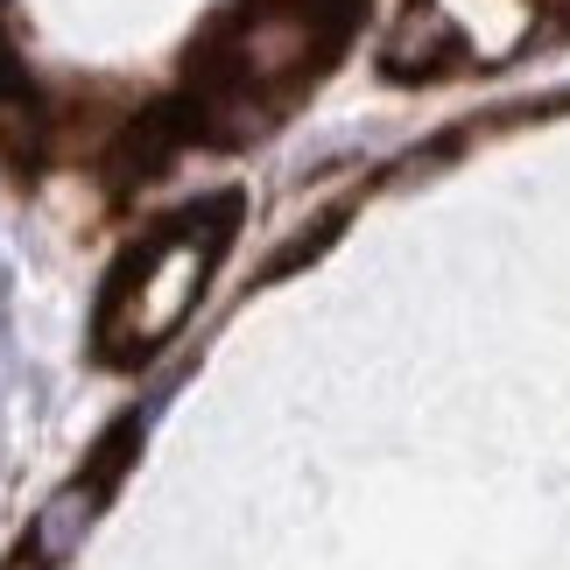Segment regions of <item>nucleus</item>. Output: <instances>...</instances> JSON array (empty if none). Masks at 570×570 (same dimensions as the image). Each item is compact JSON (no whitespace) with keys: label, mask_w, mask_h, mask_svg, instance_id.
I'll use <instances>...</instances> for the list:
<instances>
[{"label":"nucleus","mask_w":570,"mask_h":570,"mask_svg":"<svg viewBox=\"0 0 570 570\" xmlns=\"http://www.w3.org/2000/svg\"><path fill=\"white\" fill-rule=\"evenodd\" d=\"M85 521H92V493H85V487L57 493L50 508L36 514V529H29V542H36V563L50 570V563H63V557H71V542L85 535Z\"/></svg>","instance_id":"f257e3e1"},{"label":"nucleus","mask_w":570,"mask_h":570,"mask_svg":"<svg viewBox=\"0 0 570 570\" xmlns=\"http://www.w3.org/2000/svg\"><path fill=\"white\" fill-rule=\"evenodd\" d=\"M8 570H42V563H29V557H14V563H8Z\"/></svg>","instance_id":"f03ea898"}]
</instances>
